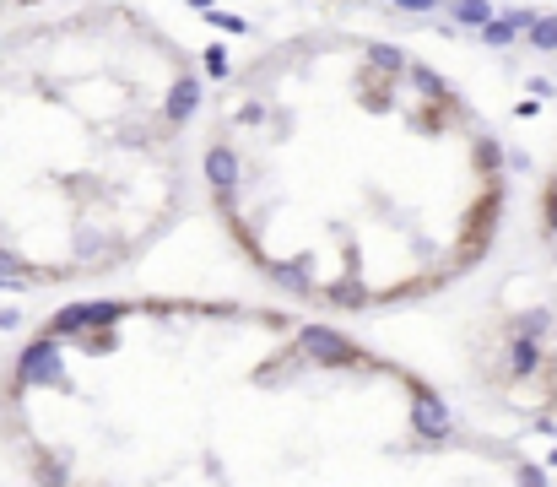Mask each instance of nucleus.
<instances>
[{
    "mask_svg": "<svg viewBox=\"0 0 557 487\" xmlns=\"http://www.w3.org/2000/svg\"><path fill=\"white\" fill-rule=\"evenodd\" d=\"M206 17L217 22L222 33H249V22H244V17H228V11H206Z\"/></svg>",
    "mask_w": 557,
    "mask_h": 487,
    "instance_id": "9b49d317",
    "label": "nucleus"
},
{
    "mask_svg": "<svg viewBox=\"0 0 557 487\" xmlns=\"http://www.w3.org/2000/svg\"><path fill=\"white\" fill-rule=\"evenodd\" d=\"M406 76H411V87H417L428 103H449V87H444L439 71H428V65H406Z\"/></svg>",
    "mask_w": 557,
    "mask_h": 487,
    "instance_id": "423d86ee",
    "label": "nucleus"
},
{
    "mask_svg": "<svg viewBox=\"0 0 557 487\" xmlns=\"http://www.w3.org/2000/svg\"><path fill=\"white\" fill-rule=\"evenodd\" d=\"M206 71H211V76H228V49H222V44L206 49Z\"/></svg>",
    "mask_w": 557,
    "mask_h": 487,
    "instance_id": "f8f14e48",
    "label": "nucleus"
},
{
    "mask_svg": "<svg viewBox=\"0 0 557 487\" xmlns=\"http://www.w3.org/2000/svg\"><path fill=\"white\" fill-rule=\"evenodd\" d=\"M541 212H547V228L557 233V184H552V190H547V201H541Z\"/></svg>",
    "mask_w": 557,
    "mask_h": 487,
    "instance_id": "ddd939ff",
    "label": "nucleus"
},
{
    "mask_svg": "<svg viewBox=\"0 0 557 487\" xmlns=\"http://www.w3.org/2000/svg\"><path fill=\"white\" fill-rule=\"evenodd\" d=\"M395 6H406V11H433L439 0H395Z\"/></svg>",
    "mask_w": 557,
    "mask_h": 487,
    "instance_id": "2eb2a0df",
    "label": "nucleus"
},
{
    "mask_svg": "<svg viewBox=\"0 0 557 487\" xmlns=\"http://www.w3.org/2000/svg\"><path fill=\"white\" fill-rule=\"evenodd\" d=\"M298 347L309 352V358H320V363H357V347L341 331H330V325H303Z\"/></svg>",
    "mask_w": 557,
    "mask_h": 487,
    "instance_id": "f257e3e1",
    "label": "nucleus"
},
{
    "mask_svg": "<svg viewBox=\"0 0 557 487\" xmlns=\"http://www.w3.org/2000/svg\"><path fill=\"white\" fill-rule=\"evenodd\" d=\"M498 163H503L498 141H476V168H482V174H498Z\"/></svg>",
    "mask_w": 557,
    "mask_h": 487,
    "instance_id": "9d476101",
    "label": "nucleus"
},
{
    "mask_svg": "<svg viewBox=\"0 0 557 487\" xmlns=\"http://www.w3.org/2000/svg\"><path fill=\"white\" fill-rule=\"evenodd\" d=\"M206 184L217 190V206L233 212V190H238V152L233 147H206Z\"/></svg>",
    "mask_w": 557,
    "mask_h": 487,
    "instance_id": "f03ea898",
    "label": "nucleus"
},
{
    "mask_svg": "<svg viewBox=\"0 0 557 487\" xmlns=\"http://www.w3.org/2000/svg\"><path fill=\"white\" fill-rule=\"evenodd\" d=\"M417 433H428V439H444V433H449L444 401H433V396H422V401H417Z\"/></svg>",
    "mask_w": 557,
    "mask_h": 487,
    "instance_id": "39448f33",
    "label": "nucleus"
},
{
    "mask_svg": "<svg viewBox=\"0 0 557 487\" xmlns=\"http://www.w3.org/2000/svg\"><path fill=\"white\" fill-rule=\"evenodd\" d=\"M368 55H374V65H384V71H406V55L395 44H374Z\"/></svg>",
    "mask_w": 557,
    "mask_h": 487,
    "instance_id": "1a4fd4ad",
    "label": "nucleus"
},
{
    "mask_svg": "<svg viewBox=\"0 0 557 487\" xmlns=\"http://www.w3.org/2000/svg\"><path fill=\"white\" fill-rule=\"evenodd\" d=\"M195 103H201V82H195V76H179L174 92H168V103H163V120L168 125H184L195 114Z\"/></svg>",
    "mask_w": 557,
    "mask_h": 487,
    "instance_id": "7ed1b4c3",
    "label": "nucleus"
},
{
    "mask_svg": "<svg viewBox=\"0 0 557 487\" xmlns=\"http://www.w3.org/2000/svg\"><path fill=\"white\" fill-rule=\"evenodd\" d=\"M238 120H244V125H260L265 109H260V103H244V109H238Z\"/></svg>",
    "mask_w": 557,
    "mask_h": 487,
    "instance_id": "4468645a",
    "label": "nucleus"
},
{
    "mask_svg": "<svg viewBox=\"0 0 557 487\" xmlns=\"http://www.w3.org/2000/svg\"><path fill=\"white\" fill-rule=\"evenodd\" d=\"M525 33H530V44H536V49H557V17H536Z\"/></svg>",
    "mask_w": 557,
    "mask_h": 487,
    "instance_id": "6e6552de",
    "label": "nucleus"
},
{
    "mask_svg": "<svg viewBox=\"0 0 557 487\" xmlns=\"http://www.w3.org/2000/svg\"><path fill=\"white\" fill-rule=\"evenodd\" d=\"M530 22H536V11H509V17H493V22H487L482 38H487L493 49H509L514 38H520V33L530 28Z\"/></svg>",
    "mask_w": 557,
    "mask_h": 487,
    "instance_id": "20e7f679",
    "label": "nucleus"
},
{
    "mask_svg": "<svg viewBox=\"0 0 557 487\" xmlns=\"http://www.w3.org/2000/svg\"><path fill=\"white\" fill-rule=\"evenodd\" d=\"M449 11H455V22H466V28H487V22H493L487 0H449Z\"/></svg>",
    "mask_w": 557,
    "mask_h": 487,
    "instance_id": "0eeeda50",
    "label": "nucleus"
}]
</instances>
